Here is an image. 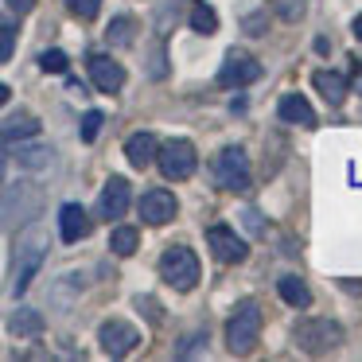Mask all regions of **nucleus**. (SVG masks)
Masks as SVG:
<instances>
[{
  "label": "nucleus",
  "mask_w": 362,
  "mask_h": 362,
  "mask_svg": "<svg viewBox=\"0 0 362 362\" xmlns=\"http://www.w3.org/2000/svg\"><path fill=\"white\" fill-rule=\"evenodd\" d=\"M156 148H160V141L152 133H133L125 141V156L133 168H148L152 160H156Z\"/></svg>",
  "instance_id": "nucleus-15"
},
{
  "label": "nucleus",
  "mask_w": 362,
  "mask_h": 362,
  "mask_svg": "<svg viewBox=\"0 0 362 362\" xmlns=\"http://www.w3.org/2000/svg\"><path fill=\"white\" fill-rule=\"evenodd\" d=\"M191 32H199V35H214V32H218V16H214V8H211V4H203V0L191 4Z\"/></svg>",
  "instance_id": "nucleus-20"
},
{
  "label": "nucleus",
  "mask_w": 362,
  "mask_h": 362,
  "mask_svg": "<svg viewBox=\"0 0 362 362\" xmlns=\"http://www.w3.org/2000/svg\"><path fill=\"white\" fill-rule=\"evenodd\" d=\"M261 323H265L261 304H257V300H242V304L230 312V320H226V346H230V354H250L253 343L261 339Z\"/></svg>",
  "instance_id": "nucleus-1"
},
{
  "label": "nucleus",
  "mask_w": 362,
  "mask_h": 362,
  "mask_svg": "<svg viewBox=\"0 0 362 362\" xmlns=\"http://www.w3.org/2000/svg\"><path fill=\"white\" fill-rule=\"evenodd\" d=\"M273 4V12L281 20H288V24H296L300 16H304V8H308V0H269Z\"/></svg>",
  "instance_id": "nucleus-24"
},
{
  "label": "nucleus",
  "mask_w": 362,
  "mask_h": 362,
  "mask_svg": "<svg viewBox=\"0 0 362 362\" xmlns=\"http://www.w3.org/2000/svg\"><path fill=\"white\" fill-rule=\"evenodd\" d=\"M0 180H4V156H0Z\"/></svg>",
  "instance_id": "nucleus-34"
},
{
  "label": "nucleus",
  "mask_w": 362,
  "mask_h": 362,
  "mask_svg": "<svg viewBox=\"0 0 362 362\" xmlns=\"http://www.w3.org/2000/svg\"><path fill=\"white\" fill-rule=\"evenodd\" d=\"M8 8H12V12H20V16H28V12L35 8V0H8Z\"/></svg>",
  "instance_id": "nucleus-31"
},
{
  "label": "nucleus",
  "mask_w": 362,
  "mask_h": 362,
  "mask_svg": "<svg viewBox=\"0 0 362 362\" xmlns=\"http://www.w3.org/2000/svg\"><path fill=\"white\" fill-rule=\"evenodd\" d=\"M214 183L222 191H245L250 187V156L242 148H222L214 156Z\"/></svg>",
  "instance_id": "nucleus-6"
},
{
  "label": "nucleus",
  "mask_w": 362,
  "mask_h": 362,
  "mask_svg": "<svg viewBox=\"0 0 362 362\" xmlns=\"http://www.w3.org/2000/svg\"><path fill=\"white\" fill-rule=\"evenodd\" d=\"M312 82H315V90L323 94V102H327V105H343V98H346V78H343V74H335V71H315Z\"/></svg>",
  "instance_id": "nucleus-16"
},
{
  "label": "nucleus",
  "mask_w": 362,
  "mask_h": 362,
  "mask_svg": "<svg viewBox=\"0 0 362 362\" xmlns=\"http://www.w3.org/2000/svg\"><path fill=\"white\" fill-rule=\"evenodd\" d=\"M40 66H43L47 74H63L66 66H71V59H66L63 51H43V55H40Z\"/></svg>",
  "instance_id": "nucleus-25"
},
{
  "label": "nucleus",
  "mask_w": 362,
  "mask_h": 362,
  "mask_svg": "<svg viewBox=\"0 0 362 362\" xmlns=\"http://www.w3.org/2000/svg\"><path fill=\"white\" fill-rule=\"evenodd\" d=\"M339 343H343V327H339L335 320L312 315V320H300V323H296V346H300L304 354H312V358L339 351Z\"/></svg>",
  "instance_id": "nucleus-3"
},
{
  "label": "nucleus",
  "mask_w": 362,
  "mask_h": 362,
  "mask_svg": "<svg viewBox=\"0 0 362 362\" xmlns=\"http://www.w3.org/2000/svg\"><path fill=\"white\" fill-rule=\"evenodd\" d=\"M160 276H164L175 292H191L199 284V257L187 245H172V250H164V257H160Z\"/></svg>",
  "instance_id": "nucleus-4"
},
{
  "label": "nucleus",
  "mask_w": 362,
  "mask_h": 362,
  "mask_svg": "<svg viewBox=\"0 0 362 362\" xmlns=\"http://www.w3.org/2000/svg\"><path fill=\"white\" fill-rule=\"evenodd\" d=\"M8 102V86H4V82H0V105Z\"/></svg>",
  "instance_id": "nucleus-32"
},
{
  "label": "nucleus",
  "mask_w": 362,
  "mask_h": 362,
  "mask_svg": "<svg viewBox=\"0 0 362 362\" xmlns=\"http://www.w3.org/2000/svg\"><path fill=\"white\" fill-rule=\"evenodd\" d=\"M98 343H102V351L110 354V358H125V354L136 351L141 331H136L133 323H125V320H105L102 331H98Z\"/></svg>",
  "instance_id": "nucleus-7"
},
{
  "label": "nucleus",
  "mask_w": 362,
  "mask_h": 362,
  "mask_svg": "<svg viewBox=\"0 0 362 362\" xmlns=\"http://www.w3.org/2000/svg\"><path fill=\"white\" fill-rule=\"evenodd\" d=\"M8 331L20 335V339H35V335H43V315L35 312V308H20V312L8 320Z\"/></svg>",
  "instance_id": "nucleus-18"
},
{
  "label": "nucleus",
  "mask_w": 362,
  "mask_h": 362,
  "mask_svg": "<svg viewBox=\"0 0 362 362\" xmlns=\"http://www.w3.org/2000/svg\"><path fill=\"white\" fill-rule=\"evenodd\" d=\"M40 133V121L32 117V113H12L8 121H4V125H0V136H4V141H28V136H35Z\"/></svg>",
  "instance_id": "nucleus-17"
},
{
  "label": "nucleus",
  "mask_w": 362,
  "mask_h": 362,
  "mask_svg": "<svg viewBox=\"0 0 362 362\" xmlns=\"http://www.w3.org/2000/svg\"><path fill=\"white\" fill-rule=\"evenodd\" d=\"M206 245H211V253L222 261V265H238V261L250 253V250H245V242L230 226H211V230H206Z\"/></svg>",
  "instance_id": "nucleus-10"
},
{
  "label": "nucleus",
  "mask_w": 362,
  "mask_h": 362,
  "mask_svg": "<svg viewBox=\"0 0 362 362\" xmlns=\"http://www.w3.org/2000/svg\"><path fill=\"white\" fill-rule=\"evenodd\" d=\"M102 125H105V117H102V113H98V110H90L86 113V117H82V141H98V133H102Z\"/></svg>",
  "instance_id": "nucleus-27"
},
{
  "label": "nucleus",
  "mask_w": 362,
  "mask_h": 362,
  "mask_svg": "<svg viewBox=\"0 0 362 362\" xmlns=\"http://www.w3.org/2000/svg\"><path fill=\"white\" fill-rule=\"evenodd\" d=\"M51 156H55L51 148H24L16 160L28 168V172H43V168H51Z\"/></svg>",
  "instance_id": "nucleus-23"
},
{
  "label": "nucleus",
  "mask_w": 362,
  "mask_h": 362,
  "mask_svg": "<svg viewBox=\"0 0 362 362\" xmlns=\"http://www.w3.org/2000/svg\"><path fill=\"white\" fill-rule=\"evenodd\" d=\"M12 51H16V28H4V24H0V63H8Z\"/></svg>",
  "instance_id": "nucleus-28"
},
{
  "label": "nucleus",
  "mask_w": 362,
  "mask_h": 362,
  "mask_svg": "<svg viewBox=\"0 0 362 362\" xmlns=\"http://www.w3.org/2000/svg\"><path fill=\"white\" fill-rule=\"evenodd\" d=\"M136 245H141V234H136L133 226H117L110 234V250L117 253V257H129V253H136Z\"/></svg>",
  "instance_id": "nucleus-22"
},
{
  "label": "nucleus",
  "mask_w": 362,
  "mask_h": 362,
  "mask_svg": "<svg viewBox=\"0 0 362 362\" xmlns=\"http://www.w3.org/2000/svg\"><path fill=\"white\" fill-rule=\"evenodd\" d=\"M43 257H47V234H43V226H28L24 234L16 238V284H12L16 296L28 292V284L35 281Z\"/></svg>",
  "instance_id": "nucleus-2"
},
{
  "label": "nucleus",
  "mask_w": 362,
  "mask_h": 362,
  "mask_svg": "<svg viewBox=\"0 0 362 362\" xmlns=\"http://www.w3.org/2000/svg\"><path fill=\"white\" fill-rule=\"evenodd\" d=\"M245 32L261 35V32H265V16H245Z\"/></svg>",
  "instance_id": "nucleus-30"
},
{
  "label": "nucleus",
  "mask_w": 362,
  "mask_h": 362,
  "mask_svg": "<svg viewBox=\"0 0 362 362\" xmlns=\"http://www.w3.org/2000/svg\"><path fill=\"white\" fill-rule=\"evenodd\" d=\"M59 234H63V242H82L90 234V218L78 203H66L59 211Z\"/></svg>",
  "instance_id": "nucleus-14"
},
{
  "label": "nucleus",
  "mask_w": 362,
  "mask_h": 362,
  "mask_svg": "<svg viewBox=\"0 0 362 362\" xmlns=\"http://www.w3.org/2000/svg\"><path fill=\"white\" fill-rule=\"evenodd\" d=\"M125 211H129V183L121 180V175H113V180L102 187V199H98V214L113 222V218H121Z\"/></svg>",
  "instance_id": "nucleus-12"
},
{
  "label": "nucleus",
  "mask_w": 362,
  "mask_h": 362,
  "mask_svg": "<svg viewBox=\"0 0 362 362\" xmlns=\"http://www.w3.org/2000/svg\"><path fill=\"white\" fill-rule=\"evenodd\" d=\"M281 121L288 125H300V129H315V110L304 94H284L281 98Z\"/></svg>",
  "instance_id": "nucleus-13"
},
{
  "label": "nucleus",
  "mask_w": 362,
  "mask_h": 362,
  "mask_svg": "<svg viewBox=\"0 0 362 362\" xmlns=\"http://www.w3.org/2000/svg\"><path fill=\"white\" fill-rule=\"evenodd\" d=\"M105 40L113 43V47H133V40H136V20L133 16H117L110 24V32H105Z\"/></svg>",
  "instance_id": "nucleus-21"
},
{
  "label": "nucleus",
  "mask_w": 362,
  "mask_h": 362,
  "mask_svg": "<svg viewBox=\"0 0 362 362\" xmlns=\"http://www.w3.org/2000/svg\"><path fill=\"white\" fill-rule=\"evenodd\" d=\"M175 211H180V203H175V195H172L168 187L144 191V199H141V218L148 222V226H164V222H172Z\"/></svg>",
  "instance_id": "nucleus-9"
},
{
  "label": "nucleus",
  "mask_w": 362,
  "mask_h": 362,
  "mask_svg": "<svg viewBox=\"0 0 362 362\" xmlns=\"http://www.w3.org/2000/svg\"><path fill=\"white\" fill-rule=\"evenodd\" d=\"M156 164H160V172H164V180H191L195 175V164H199V156H195V144L191 141H164L156 148Z\"/></svg>",
  "instance_id": "nucleus-5"
},
{
  "label": "nucleus",
  "mask_w": 362,
  "mask_h": 362,
  "mask_svg": "<svg viewBox=\"0 0 362 362\" xmlns=\"http://www.w3.org/2000/svg\"><path fill=\"white\" fill-rule=\"evenodd\" d=\"M276 288H281V300H284V304H292V308H308V304H312V288H308L300 276H281Z\"/></svg>",
  "instance_id": "nucleus-19"
},
{
  "label": "nucleus",
  "mask_w": 362,
  "mask_h": 362,
  "mask_svg": "<svg viewBox=\"0 0 362 362\" xmlns=\"http://www.w3.org/2000/svg\"><path fill=\"white\" fill-rule=\"evenodd\" d=\"M242 218H245V226H250L253 234H261V230H265V222H261V214H257V211H245Z\"/></svg>",
  "instance_id": "nucleus-29"
},
{
  "label": "nucleus",
  "mask_w": 362,
  "mask_h": 362,
  "mask_svg": "<svg viewBox=\"0 0 362 362\" xmlns=\"http://www.w3.org/2000/svg\"><path fill=\"white\" fill-rule=\"evenodd\" d=\"M66 8H71V16H78V20H94L98 8H102V0H66Z\"/></svg>",
  "instance_id": "nucleus-26"
},
{
  "label": "nucleus",
  "mask_w": 362,
  "mask_h": 362,
  "mask_svg": "<svg viewBox=\"0 0 362 362\" xmlns=\"http://www.w3.org/2000/svg\"><path fill=\"white\" fill-rule=\"evenodd\" d=\"M90 78H94V86L102 94H117L125 86V66L113 63L110 55H90Z\"/></svg>",
  "instance_id": "nucleus-11"
},
{
  "label": "nucleus",
  "mask_w": 362,
  "mask_h": 362,
  "mask_svg": "<svg viewBox=\"0 0 362 362\" xmlns=\"http://www.w3.org/2000/svg\"><path fill=\"white\" fill-rule=\"evenodd\" d=\"M257 78H261V63H253L250 55H238V51L226 55V63L218 71V86H226V90H242Z\"/></svg>",
  "instance_id": "nucleus-8"
},
{
  "label": "nucleus",
  "mask_w": 362,
  "mask_h": 362,
  "mask_svg": "<svg viewBox=\"0 0 362 362\" xmlns=\"http://www.w3.org/2000/svg\"><path fill=\"white\" fill-rule=\"evenodd\" d=\"M354 35L362 40V16H354Z\"/></svg>",
  "instance_id": "nucleus-33"
}]
</instances>
